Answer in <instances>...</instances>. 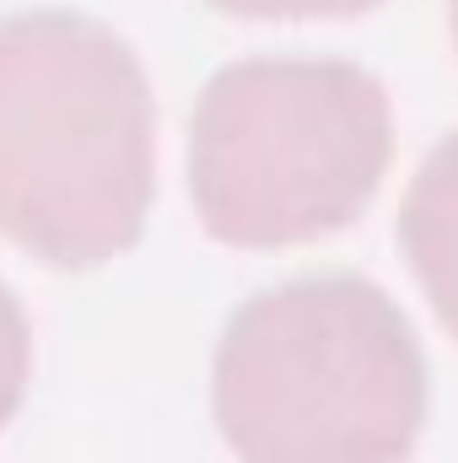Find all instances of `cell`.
I'll list each match as a JSON object with an SVG mask.
<instances>
[{
	"label": "cell",
	"mask_w": 458,
	"mask_h": 463,
	"mask_svg": "<svg viewBox=\"0 0 458 463\" xmlns=\"http://www.w3.org/2000/svg\"><path fill=\"white\" fill-rule=\"evenodd\" d=\"M151 167V87L114 27L0 16V232L60 269L103 264L140 237Z\"/></svg>",
	"instance_id": "1"
},
{
	"label": "cell",
	"mask_w": 458,
	"mask_h": 463,
	"mask_svg": "<svg viewBox=\"0 0 458 463\" xmlns=\"http://www.w3.org/2000/svg\"><path fill=\"white\" fill-rule=\"evenodd\" d=\"M216 420L243 463H405L426 426V355L372 280H286L222 335Z\"/></svg>",
	"instance_id": "2"
},
{
	"label": "cell",
	"mask_w": 458,
	"mask_h": 463,
	"mask_svg": "<svg viewBox=\"0 0 458 463\" xmlns=\"http://www.w3.org/2000/svg\"><path fill=\"white\" fill-rule=\"evenodd\" d=\"M394 156L388 92L350 60H237L211 76L189 189L211 237L286 248L350 227Z\"/></svg>",
	"instance_id": "3"
},
{
	"label": "cell",
	"mask_w": 458,
	"mask_h": 463,
	"mask_svg": "<svg viewBox=\"0 0 458 463\" xmlns=\"http://www.w3.org/2000/svg\"><path fill=\"white\" fill-rule=\"evenodd\" d=\"M399 242L437 318L458 340V135H448L410 178L399 205Z\"/></svg>",
	"instance_id": "4"
},
{
	"label": "cell",
	"mask_w": 458,
	"mask_h": 463,
	"mask_svg": "<svg viewBox=\"0 0 458 463\" xmlns=\"http://www.w3.org/2000/svg\"><path fill=\"white\" fill-rule=\"evenodd\" d=\"M22 388H27V318L16 297L0 286V426L16 415Z\"/></svg>",
	"instance_id": "5"
},
{
	"label": "cell",
	"mask_w": 458,
	"mask_h": 463,
	"mask_svg": "<svg viewBox=\"0 0 458 463\" xmlns=\"http://www.w3.org/2000/svg\"><path fill=\"white\" fill-rule=\"evenodd\" d=\"M211 5L237 11V16H350L377 0H211Z\"/></svg>",
	"instance_id": "6"
},
{
	"label": "cell",
	"mask_w": 458,
	"mask_h": 463,
	"mask_svg": "<svg viewBox=\"0 0 458 463\" xmlns=\"http://www.w3.org/2000/svg\"><path fill=\"white\" fill-rule=\"evenodd\" d=\"M453 43H458V0H453Z\"/></svg>",
	"instance_id": "7"
}]
</instances>
